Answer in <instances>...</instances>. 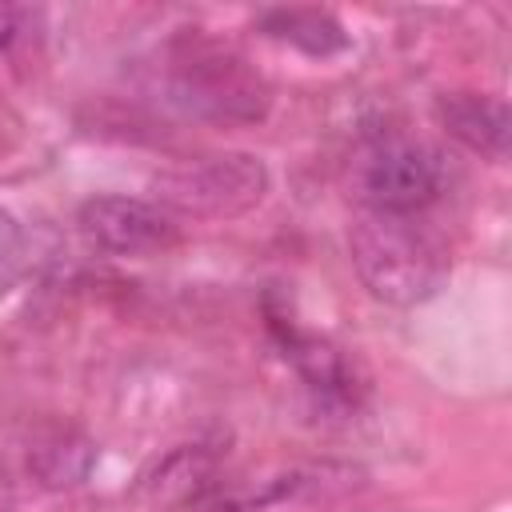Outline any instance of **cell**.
<instances>
[{
	"mask_svg": "<svg viewBox=\"0 0 512 512\" xmlns=\"http://www.w3.org/2000/svg\"><path fill=\"white\" fill-rule=\"evenodd\" d=\"M80 232L116 256H144V252H160L168 244H176V220L168 208H160L156 200H140V196H92L80 204L76 216Z\"/></svg>",
	"mask_w": 512,
	"mask_h": 512,
	"instance_id": "obj_4",
	"label": "cell"
},
{
	"mask_svg": "<svg viewBox=\"0 0 512 512\" xmlns=\"http://www.w3.org/2000/svg\"><path fill=\"white\" fill-rule=\"evenodd\" d=\"M180 100L212 120H260L268 108V88L236 56H192L180 68Z\"/></svg>",
	"mask_w": 512,
	"mask_h": 512,
	"instance_id": "obj_5",
	"label": "cell"
},
{
	"mask_svg": "<svg viewBox=\"0 0 512 512\" xmlns=\"http://www.w3.org/2000/svg\"><path fill=\"white\" fill-rule=\"evenodd\" d=\"M348 252L360 284L392 308H416L432 300L448 276L444 248L416 224V216L364 208L348 228Z\"/></svg>",
	"mask_w": 512,
	"mask_h": 512,
	"instance_id": "obj_1",
	"label": "cell"
},
{
	"mask_svg": "<svg viewBox=\"0 0 512 512\" xmlns=\"http://www.w3.org/2000/svg\"><path fill=\"white\" fill-rule=\"evenodd\" d=\"M260 28L272 40H284L308 56H332L348 48L344 24L324 8H272L260 16Z\"/></svg>",
	"mask_w": 512,
	"mask_h": 512,
	"instance_id": "obj_8",
	"label": "cell"
},
{
	"mask_svg": "<svg viewBox=\"0 0 512 512\" xmlns=\"http://www.w3.org/2000/svg\"><path fill=\"white\" fill-rule=\"evenodd\" d=\"M432 112H436V124L468 152L488 156V160L508 156L512 116H508L504 100L484 96V92H444V96H436Z\"/></svg>",
	"mask_w": 512,
	"mask_h": 512,
	"instance_id": "obj_6",
	"label": "cell"
},
{
	"mask_svg": "<svg viewBox=\"0 0 512 512\" xmlns=\"http://www.w3.org/2000/svg\"><path fill=\"white\" fill-rule=\"evenodd\" d=\"M440 196V164L412 140H384L360 160V200L368 212L416 216Z\"/></svg>",
	"mask_w": 512,
	"mask_h": 512,
	"instance_id": "obj_3",
	"label": "cell"
},
{
	"mask_svg": "<svg viewBox=\"0 0 512 512\" xmlns=\"http://www.w3.org/2000/svg\"><path fill=\"white\" fill-rule=\"evenodd\" d=\"M96 468V444L88 432L72 424H48L32 436L28 448V472L40 488L48 492H68L80 488Z\"/></svg>",
	"mask_w": 512,
	"mask_h": 512,
	"instance_id": "obj_7",
	"label": "cell"
},
{
	"mask_svg": "<svg viewBox=\"0 0 512 512\" xmlns=\"http://www.w3.org/2000/svg\"><path fill=\"white\" fill-rule=\"evenodd\" d=\"M140 492H152V500L168 504L200 500L212 492V456L200 448H176L140 480Z\"/></svg>",
	"mask_w": 512,
	"mask_h": 512,
	"instance_id": "obj_10",
	"label": "cell"
},
{
	"mask_svg": "<svg viewBox=\"0 0 512 512\" xmlns=\"http://www.w3.org/2000/svg\"><path fill=\"white\" fill-rule=\"evenodd\" d=\"M24 32V12L12 4H0V52H8Z\"/></svg>",
	"mask_w": 512,
	"mask_h": 512,
	"instance_id": "obj_11",
	"label": "cell"
},
{
	"mask_svg": "<svg viewBox=\"0 0 512 512\" xmlns=\"http://www.w3.org/2000/svg\"><path fill=\"white\" fill-rule=\"evenodd\" d=\"M156 204L184 216H240L268 192V168L252 152H208L164 168L156 180Z\"/></svg>",
	"mask_w": 512,
	"mask_h": 512,
	"instance_id": "obj_2",
	"label": "cell"
},
{
	"mask_svg": "<svg viewBox=\"0 0 512 512\" xmlns=\"http://www.w3.org/2000/svg\"><path fill=\"white\" fill-rule=\"evenodd\" d=\"M280 344H284V356L296 364V372L312 388H320L328 396H352V368L328 340L304 336L288 324V328H280Z\"/></svg>",
	"mask_w": 512,
	"mask_h": 512,
	"instance_id": "obj_9",
	"label": "cell"
}]
</instances>
